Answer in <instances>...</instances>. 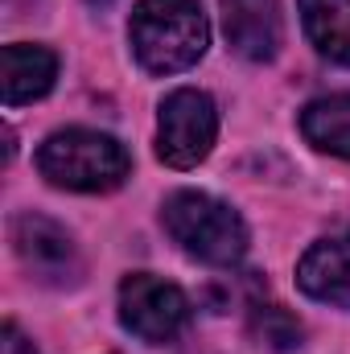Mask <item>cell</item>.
<instances>
[{"mask_svg": "<svg viewBox=\"0 0 350 354\" xmlns=\"http://www.w3.org/2000/svg\"><path fill=\"white\" fill-rule=\"evenodd\" d=\"M136 62L149 75L190 71L210 41L202 0H140L128 21Z\"/></svg>", "mask_w": 350, "mask_h": 354, "instance_id": "obj_1", "label": "cell"}, {"mask_svg": "<svg viewBox=\"0 0 350 354\" xmlns=\"http://www.w3.org/2000/svg\"><path fill=\"white\" fill-rule=\"evenodd\" d=\"M37 169L50 185L58 189H79V194H103L116 189L128 169L132 157L128 149L95 128H62L37 149Z\"/></svg>", "mask_w": 350, "mask_h": 354, "instance_id": "obj_2", "label": "cell"}, {"mask_svg": "<svg viewBox=\"0 0 350 354\" xmlns=\"http://www.w3.org/2000/svg\"><path fill=\"white\" fill-rule=\"evenodd\" d=\"M161 223L174 235L177 248L190 252L194 260L231 268V264H239L243 252H248V227H243V218L227 202H219L210 194H198V189L169 194L165 206H161Z\"/></svg>", "mask_w": 350, "mask_h": 354, "instance_id": "obj_3", "label": "cell"}, {"mask_svg": "<svg viewBox=\"0 0 350 354\" xmlns=\"http://www.w3.org/2000/svg\"><path fill=\"white\" fill-rule=\"evenodd\" d=\"M219 136V111L214 99L198 87H181L161 103V128H157V157L174 169H194L206 161L210 145Z\"/></svg>", "mask_w": 350, "mask_h": 354, "instance_id": "obj_4", "label": "cell"}, {"mask_svg": "<svg viewBox=\"0 0 350 354\" xmlns=\"http://www.w3.org/2000/svg\"><path fill=\"white\" fill-rule=\"evenodd\" d=\"M120 322L124 330H132L140 342H174L190 322V301L174 280L149 276V272H132L120 284Z\"/></svg>", "mask_w": 350, "mask_h": 354, "instance_id": "obj_5", "label": "cell"}, {"mask_svg": "<svg viewBox=\"0 0 350 354\" xmlns=\"http://www.w3.org/2000/svg\"><path fill=\"white\" fill-rule=\"evenodd\" d=\"M12 243H17L21 264L46 284H71L83 272L75 239L66 235V227H58L46 214H21L12 223Z\"/></svg>", "mask_w": 350, "mask_h": 354, "instance_id": "obj_6", "label": "cell"}, {"mask_svg": "<svg viewBox=\"0 0 350 354\" xmlns=\"http://www.w3.org/2000/svg\"><path fill=\"white\" fill-rule=\"evenodd\" d=\"M227 46L248 62H272L284 37L280 0H223Z\"/></svg>", "mask_w": 350, "mask_h": 354, "instance_id": "obj_7", "label": "cell"}, {"mask_svg": "<svg viewBox=\"0 0 350 354\" xmlns=\"http://www.w3.org/2000/svg\"><path fill=\"white\" fill-rule=\"evenodd\" d=\"M297 284L305 297H313L322 305L350 309V231L317 239L297 264Z\"/></svg>", "mask_w": 350, "mask_h": 354, "instance_id": "obj_8", "label": "cell"}, {"mask_svg": "<svg viewBox=\"0 0 350 354\" xmlns=\"http://www.w3.org/2000/svg\"><path fill=\"white\" fill-rule=\"evenodd\" d=\"M0 83H4V103L8 107H21V103H33L42 99L46 91L54 87L58 79V58L54 50L46 46H25V41H12L0 50Z\"/></svg>", "mask_w": 350, "mask_h": 354, "instance_id": "obj_9", "label": "cell"}, {"mask_svg": "<svg viewBox=\"0 0 350 354\" xmlns=\"http://www.w3.org/2000/svg\"><path fill=\"white\" fill-rule=\"evenodd\" d=\"M301 4V25L317 54L330 62L350 66V0H297Z\"/></svg>", "mask_w": 350, "mask_h": 354, "instance_id": "obj_10", "label": "cell"}, {"mask_svg": "<svg viewBox=\"0 0 350 354\" xmlns=\"http://www.w3.org/2000/svg\"><path fill=\"white\" fill-rule=\"evenodd\" d=\"M301 132L313 149L350 161V95H322L301 111Z\"/></svg>", "mask_w": 350, "mask_h": 354, "instance_id": "obj_11", "label": "cell"}, {"mask_svg": "<svg viewBox=\"0 0 350 354\" xmlns=\"http://www.w3.org/2000/svg\"><path fill=\"white\" fill-rule=\"evenodd\" d=\"M252 334L264 338V346H272V351L301 346V322L280 305H256L252 309Z\"/></svg>", "mask_w": 350, "mask_h": 354, "instance_id": "obj_12", "label": "cell"}, {"mask_svg": "<svg viewBox=\"0 0 350 354\" xmlns=\"http://www.w3.org/2000/svg\"><path fill=\"white\" fill-rule=\"evenodd\" d=\"M4 354H37L33 351V342H29L12 322H4Z\"/></svg>", "mask_w": 350, "mask_h": 354, "instance_id": "obj_13", "label": "cell"}, {"mask_svg": "<svg viewBox=\"0 0 350 354\" xmlns=\"http://www.w3.org/2000/svg\"><path fill=\"white\" fill-rule=\"evenodd\" d=\"M87 4H95V8H107V4H116V0H87Z\"/></svg>", "mask_w": 350, "mask_h": 354, "instance_id": "obj_14", "label": "cell"}]
</instances>
